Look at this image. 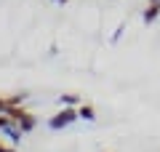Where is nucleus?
Masks as SVG:
<instances>
[{
    "label": "nucleus",
    "instance_id": "4",
    "mask_svg": "<svg viewBox=\"0 0 160 152\" xmlns=\"http://www.w3.org/2000/svg\"><path fill=\"white\" fill-rule=\"evenodd\" d=\"M158 13H160V6H155V3H149V8L147 11H144V22H155V19H158Z\"/></svg>",
    "mask_w": 160,
    "mask_h": 152
},
{
    "label": "nucleus",
    "instance_id": "6",
    "mask_svg": "<svg viewBox=\"0 0 160 152\" xmlns=\"http://www.w3.org/2000/svg\"><path fill=\"white\" fill-rule=\"evenodd\" d=\"M123 29H126V27L120 24V27H118V29H115V32H112V43H118V40H120V35H123Z\"/></svg>",
    "mask_w": 160,
    "mask_h": 152
},
{
    "label": "nucleus",
    "instance_id": "2",
    "mask_svg": "<svg viewBox=\"0 0 160 152\" xmlns=\"http://www.w3.org/2000/svg\"><path fill=\"white\" fill-rule=\"evenodd\" d=\"M59 104H62V107H80L83 99H80L78 94H62L59 96Z\"/></svg>",
    "mask_w": 160,
    "mask_h": 152
},
{
    "label": "nucleus",
    "instance_id": "7",
    "mask_svg": "<svg viewBox=\"0 0 160 152\" xmlns=\"http://www.w3.org/2000/svg\"><path fill=\"white\" fill-rule=\"evenodd\" d=\"M53 3H67V0H53Z\"/></svg>",
    "mask_w": 160,
    "mask_h": 152
},
{
    "label": "nucleus",
    "instance_id": "3",
    "mask_svg": "<svg viewBox=\"0 0 160 152\" xmlns=\"http://www.w3.org/2000/svg\"><path fill=\"white\" fill-rule=\"evenodd\" d=\"M78 115H80V120H86V123H93V120H96V109H93L91 104H80Z\"/></svg>",
    "mask_w": 160,
    "mask_h": 152
},
{
    "label": "nucleus",
    "instance_id": "5",
    "mask_svg": "<svg viewBox=\"0 0 160 152\" xmlns=\"http://www.w3.org/2000/svg\"><path fill=\"white\" fill-rule=\"evenodd\" d=\"M0 152H16V147H11V144H6V141L0 139Z\"/></svg>",
    "mask_w": 160,
    "mask_h": 152
},
{
    "label": "nucleus",
    "instance_id": "1",
    "mask_svg": "<svg viewBox=\"0 0 160 152\" xmlns=\"http://www.w3.org/2000/svg\"><path fill=\"white\" fill-rule=\"evenodd\" d=\"M80 120V115H78V107H62L56 115H51L48 118V131H64V128H69V125H75Z\"/></svg>",
    "mask_w": 160,
    "mask_h": 152
}]
</instances>
